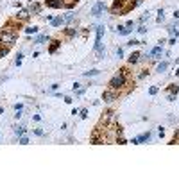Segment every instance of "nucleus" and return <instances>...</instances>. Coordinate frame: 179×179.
I'll return each instance as SVG.
<instances>
[{
  "label": "nucleus",
  "instance_id": "423d86ee",
  "mask_svg": "<svg viewBox=\"0 0 179 179\" xmlns=\"http://www.w3.org/2000/svg\"><path fill=\"white\" fill-rule=\"evenodd\" d=\"M147 140H150V132H145L138 138H132V143H140V142H147Z\"/></svg>",
  "mask_w": 179,
  "mask_h": 179
},
{
  "label": "nucleus",
  "instance_id": "20e7f679",
  "mask_svg": "<svg viewBox=\"0 0 179 179\" xmlns=\"http://www.w3.org/2000/svg\"><path fill=\"white\" fill-rule=\"evenodd\" d=\"M47 6L52 9H59L63 6V0H47Z\"/></svg>",
  "mask_w": 179,
  "mask_h": 179
},
{
  "label": "nucleus",
  "instance_id": "4be33fe9",
  "mask_svg": "<svg viewBox=\"0 0 179 179\" xmlns=\"http://www.w3.org/2000/svg\"><path fill=\"white\" fill-rule=\"evenodd\" d=\"M21 57H24V54H18V56H16V61H14V63H16V66H20V64H21Z\"/></svg>",
  "mask_w": 179,
  "mask_h": 179
},
{
  "label": "nucleus",
  "instance_id": "412c9836",
  "mask_svg": "<svg viewBox=\"0 0 179 179\" xmlns=\"http://www.w3.org/2000/svg\"><path fill=\"white\" fill-rule=\"evenodd\" d=\"M66 34H68V36H75V34H77V31L70 27V29H66Z\"/></svg>",
  "mask_w": 179,
  "mask_h": 179
},
{
  "label": "nucleus",
  "instance_id": "6e6552de",
  "mask_svg": "<svg viewBox=\"0 0 179 179\" xmlns=\"http://www.w3.org/2000/svg\"><path fill=\"white\" fill-rule=\"evenodd\" d=\"M138 59H140V54H138V52H134V54H131V56H129V63H131V64L138 63Z\"/></svg>",
  "mask_w": 179,
  "mask_h": 179
},
{
  "label": "nucleus",
  "instance_id": "2eb2a0df",
  "mask_svg": "<svg viewBox=\"0 0 179 179\" xmlns=\"http://www.w3.org/2000/svg\"><path fill=\"white\" fill-rule=\"evenodd\" d=\"M163 20H165V13H163V9H160V13H158V20H156V21H158V24H161Z\"/></svg>",
  "mask_w": 179,
  "mask_h": 179
},
{
  "label": "nucleus",
  "instance_id": "9b49d317",
  "mask_svg": "<svg viewBox=\"0 0 179 179\" xmlns=\"http://www.w3.org/2000/svg\"><path fill=\"white\" fill-rule=\"evenodd\" d=\"M45 41H49V36H47V34H43V36H38V38L34 39V43H45Z\"/></svg>",
  "mask_w": 179,
  "mask_h": 179
},
{
  "label": "nucleus",
  "instance_id": "7c9ffc66",
  "mask_svg": "<svg viewBox=\"0 0 179 179\" xmlns=\"http://www.w3.org/2000/svg\"><path fill=\"white\" fill-rule=\"evenodd\" d=\"M167 99H168L170 102H174V100H175V95H174V93H168V97H167Z\"/></svg>",
  "mask_w": 179,
  "mask_h": 179
},
{
  "label": "nucleus",
  "instance_id": "b1692460",
  "mask_svg": "<svg viewBox=\"0 0 179 179\" xmlns=\"http://www.w3.org/2000/svg\"><path fill=\"white\" fill-rule=\"evenodd\" d=\"M143 2V0H132V2H131V7H136V6H140Z\"/></svg>",
  "mask_w": 179,
  "mask_h": 179
},
{
  "label": "nucleus",
  "instance_id": "f03ea898",
  "mask_svg": "<svg viewBox=\"0 0 179 179\" xmlns=\"http://www.w3.org/2000/svg\"><path fill=\"white\" fill-rule=\"evenodd\" d=\"M16 39V34L13 31H2L0 32V43H6V45H13Z\"/></svg>",
  "mask_w": 179,
  "mask_h": 179
},
{
  "label": "nucleus",
  "instance_id": "c85d7f7f",
  "mask_svg": "<svg viewBox=\"0 0 179 179\" xmlns=\"http://www.w3.org/2000/svg\"><path fill=\"white\" fill-rule=\"evenodd\" d=\"M20 143H21V145H27V143H29V140H27L25 136H21V138H20Z\"/></svg>",
  "mask_w": 179,
  "mask_h": 179
},
{
  "label": "nucleus",
  "instance_id": "7ed1b4c3",
  "mask_svg": "<svg viewBox=\"0 0 179 179\" xmlns=\"http://www.w3.org/2000/svg\"><path fill=\"white\" fill-rule=\"evenodd\" d=\"M104 9H106L104 2H97V4H95V7L92 9V14H93V16H100V13H102Z\"/></svg>",
  "mask_w": 179,
  "mask_h": 179
},
{
  "label": "nucleus",
  "instance_id": "72a5a7b5",
  "mask_svg": "<svg viewBox=\"0 0 179 179\" xmlns=\"http://www.w3.org/2000/svg\"><path fill=\"white\" fill-rule=\"evenodd\" d=\"M118 143H120V145H124V143H125V138H122V136H120V138H118Z\"/></svg>",
  "mask_w": 179,
  "mask_h": 179
},
{
  "label": "nucleus",
  "instance_id": "f8f14e48",
  "mask_svg": "<svg viewBox=\"0 0 179 179\" xmlns=\"http://www.w3.org/2000/svg\"><path fill=\"white\" fill-rule=\"evenodd\" d=\"M161 52H163V50H161V47H156V49H152V50H150V56H161Z\"/></svg>",
  "mask_w": 179,
  "mask_h": 179
},
{
  "label": "nucleus",
  "instance_id": "f704fd0d",
  "mask_svg": "<svg viewBox=\"0 0 179 179\" xmlns=\"http://www.w3.org/2000/svg\"><path fill=\"white\" fill-rule=\"evenodd\" d=\"M174 18H179V11H174Z\"/></svg>",
  "mask_w": 179,
  "mask_h": 179
},
{
  "label": "nucleus",
  "instance_id": "9d476101",
  "mask_svg": "<svg viewBox=\"0 0 179 179\" xmlns=\"http://www.w3.org/2000/svg\"><path fill=\"white\" fill-rule=\"evenodd\" d=\"M129 32H131V29H127L125 25H118V34L125 36V34H129Z\"/></svg>",
  "mask_w": 179,
  "mask_h": 179
},
{
  "label": "nucleus",
  "instance_id": "2f4dec72",
  "mask_svg": "<svg viewBox=\"0 0 179 179\" xmlns=\"http://www.w3.org/2000/svg\"><path fill=\"white\" fill-rule=\"evenodd\" d=\"M34 132H36V134H38V136H43V131H41V129H36V131H34Z\"/></svg>",
  "mask_w": 179,
  "mask_h": 179
},
{
  "label": "nucleus",
  "instance_id": "aec40b11",
  "mask_svg": "<svg viewBox=\"0 0 179 179\" xmlns=\"http://www.w3.org/2000/svg\"><path fill=\"white\" fill-rule=\"evenodd\" d=\"M168 32H170L172 36H179V31H177L175 27H168Z\"/></svg>",
  "mask_w": 179,
  "mask_h": 179
},
{
  "label": "nucleus",
  "instance_id": "dca6fc26",
  "mask_svg": "<svg viewBox=\"0 0 179 179\" xmlns=\"http://www.w3.org/2000/svg\"><path fill=\"white\" fill-rule=\"evenodd\" d=\"M63 21H64L63 18H54V20H52V25H54V27H57V25H61V24H63Z\"/></svg>",
  "mask_w": 179,
  "mask_h": 179
},
{
  "label": "nucleus",
  "instance_id": "bb28decb",
  "mask_svg": "<svg viewBox=\"0 0 179 179\" xmlns=\"http://www.w3.org/2000/svg\"><path fill=\"white\" fill-rule=\"evenodd\" d=\"M149 93H150V95H156V93H158V88H156V86H152V88L149 90Z\"/></svg>",
  "mask_w": 179,
  "mask_h": 179
},
{
  "label": "nucleus",
  "instance_id": "cd10ccee",
  "mask_svg": "<svg viewBox=\"0 0 179 179\" xmlns=\"http://www.w3.org/2000/svg\"><path fill=\"white\" fill-rule=\"evenodd\" d=\"M31 11L38 13V11H39V6H38V4H32V6H31Z\"/></svg>",
  "mask_w": 179,
  "mask_h": 179
},
{
  "label": "nucleus",
  "instance_id": "4468645a",
  "mask_svg": "<svg viewBox=\"0 0 179 179\" xmlns=\"http://www.w3.org/2000/svg\"><path fill=\"white\" fill-rule=\"evenodd\" d=\"M122 4H124V0H115V4H113V11L120 9V7H122Z\"/></svg>",
  "mask_w": 179,
  "mask_h": 179
},
{
  "label": "nucleus",
  "instance_id": "ddd939ff",
  "mask_svg": "<svg viewBox=\"0 0 179 179\" xmlns=\"http://www.w3.org/2000/svg\"><path fill=\"white\" fill-rule=\"evenodd\" d=\"M14 132H16V136H24V134H25V127H16Z\"/></svg>",
  "mask_w": 179,
  "mask_h": 179
},
{
  "label": "nucleus",
  "instance_id": "473e14b6",
  "mask_svg": "<svg viewBox=\"0 0 179 179\" xmlns=\"http://www.w3.org/2000/svg\"><path fill=\"white\" fill-rule=\"evenodd\" d=\"M145 31H147V27H143V25H142V27H140V29H138V32H142V34H143V32H145Z\"/></svg>",
  "mask_w": 179,
  "mask_h": 179
},
{
  "label": "nucleus",
  "instance_id": "5701e85b",
  "mask_svg": "<svg viewBox=\"0 0 179 179\" xmlns=\"http://www.w3.org/2000/svg\"><path fill=\"white\" fill-rule=\"evenodd\" d=\"M7 50H9L7 47H2V49H0V57H4V56L7 54Z\"/></svg>",
  "mask_w": 179,
  "mask_h": 179
},
{
  "label": "nucleus",
  "instance_id": "393cba45",
  "mask_svg": "<svg viewBox=\"0 0 179 179\" xmlns=\"http://www.w3.org/2000/svg\"><path fill=\"white\" fill-rule=\"evenodd\" d=\"M72 18H74V13H68V14H64V18H63V20H64V21H70Z\"/></svg>",
  "mask_w": 179,
  "mask_h": 179
},
{
  "label": "nucleus",
  "instance_id": "0eeeda50",
  "mask_svg": "<svg viewBox=\"0 0 179 179\" xmlns=\"http://www.w3.org/2000/svg\"><path fill=\"white\" fill-rule=\"evenodd\" d=\"M29 14H31V13H29V11H27V9H21V11H20V13H18V14H16V18H18V20H20V21H25V20H27V18H29Z\"/></svg>",
  "mask_w": 179,
  "mask_h": 179
},
{
  "label": "nucleus",
  "instance_id": "f3484780",
  "mask_svg": "<svg viewBox=\"0 0 179 179\" xmlns=\"http://www.w3.org/2000/svg\"><path fill=\"white\" fill-rule=\"evenodd\" d=\"M167 66H168V63H160V64H158V72H165Z\"/></svg>",
  "mask_w": 179,
  "mask_h": 179
},
{
  "label": "nucleus",
  "instance_id": "1a4fd4ad",
  "mask_svg": "<svg viewBox=\"0 0 179 179\" xmlns=\"http://www.w3.org/2000/svg\"><path fill=\"white\" fill-rule=\"evenodd\" d=\"M59 45H61V43H59V41H57V39H54V41H52V43H50V49H49V50H50V52H52V54H54V52H56V50H57V49H59Z\"/></svg>",
  "mask_w": 179,
  "mask_h": 179
},
{
  "label": "nucleus",
  "instance_id": "39448f33",
  "mask_svg": "<svg viewBox=\"0 0 179 179\" xmlns=\"http://www.w3.org/2000/svg\"><path fill=\"white\" fill-rule=\"evenodd\" d=\"M102 99H104L106 102H111V100H115V99H117V93H115V92H104Z\"/></svg>",
  "mask_w": 179,
  "mask_h": 179
},
{
  "label": "nucleus",
  "instance_id": "a211bd4d",
  "mask_svg": "<svg viewBox=\"0 0 179 179\" xmlns=\"http://www.w3.org/2000/svg\"><path fill=\"white\" fill-rule=\"evenodd\" d=\"M177 92H179V86H175V84H172L168 88V93H177Z\"/></svg>",
  "mask_w": 179,
  "mask_h": 179
},
{
  "label": "nucleus",
  "instance_id": "f257e3e1",
  "mask_svg": "<svg viewBox=\"0 0 179 179\" xmlns=\"http://www.w3.org/2000/svg\"><path fill=\"white\" fill-rule=\"evenodd\" d=\"M124 84H125V70H122V74L115 75L113 79L109 81V86L113 88V90H118V88H122Z\"/></svg>",
  "mask_w": 179,
  "mask_h": 179
},
{
  "label": "nucleus",
  "instance_id": "c756f323",
  "mask_svg": "<svg viewBox=\"0 0 179 179\" xmlns=\"http://www.w3.org/2000/svg\"><path fill=\"white\" fill-rule=\"evenodd\" d=\"M81 117H82V118L88 117V109H81Z\"/></svg>",
  "mask_w": 179,
  "mask_h": 179
},
{
  "label": "nucleus",
  "instance_id": "a878e982",
  "mask_svg": "<svg viewBox=\"0 0 179 179\" xmlns=\"http://www.w3.org/2000/svg\"><path fill=\"white\" fill-rule=\"evenodd\" d=\"M97 74H99V70H90V72H84V75H88V77H90V75H97Z\"/></svg>",
  "mask_w": 179,
  "mask_h": 179
},
{
  "label": "nucleus",
  "instance_id": "6ab92c4d",
  "mask_svg": "<svg viewBox=\"0 0 179 179\" xmlns=\"http://www.w3.org/2000/svg\"><path fill=\"white\" fill-rule=\"evenodd\" d=\"M25 32H27V34H34V32H38V27H27Z\"/></svg>",
  "mask_w": 179,
  "mask_h": 179
}]
</instances>
